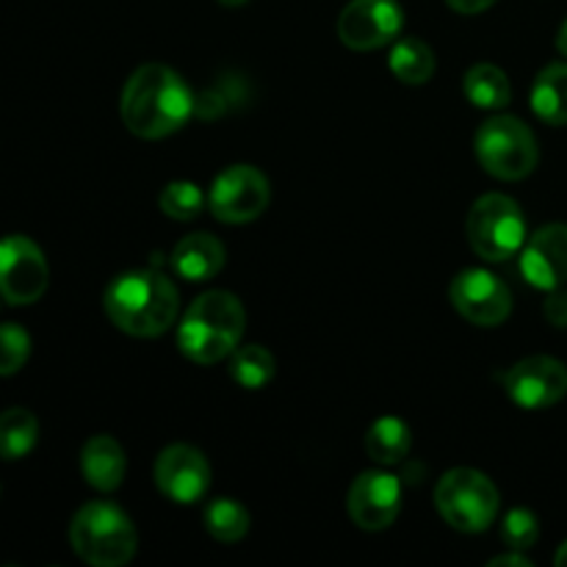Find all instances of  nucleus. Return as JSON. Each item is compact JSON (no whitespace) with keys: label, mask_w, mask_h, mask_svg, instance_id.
<instances>
[{"label":"nucleus","mask_w":567,"mask_h":567,"mask_svg":"<svg viewBox=\"0 0 567 567\" xmlns=\"http://www.w3.org/2000/svg\"><path fill=\"white\" fill-rule=\"evenodd\" d=\"M194 105L192 89L172 66L142 64L122 89L120 114L133 136L164 138L186 125Z\"/></svg>","instance_id":"f257e3e1"},{"label":"nucleus","mask_w":567,"mask_h":567,"mask_svg":"<svg viewBox=\"0 0 567 567\" xmlns=\"http://www.w3.org/2000/svg\"><path fill=\"white\" fill-rule=\"evenodd\" d=\"M105 313L133 338H158L177 321L181 297L175 282L155 269H136L114 277L105 288Z\"/></svg>","instance_id":"f03ea898"},{"label":"nucleus","mask_w":567,"mask_h":567,"mask_svg":"<svg viewBox=\"0 0 567 567\" xmlns=\"http://www.w3.org/2000/svg\"><path fill=\"white\" fill-rule=\"evenodd\" d=\"M244 324L247 313L236 293L205 291L183 313L177 324V347L192 363L214 365L236 352Z\"/></svg>","instance_id":"7ed1b4c3"},{"label":"nucleus","mask_w":567,"mask_h":567,"mask_svg":"<svg viewBox=\"0 0 567 567\" xmlns=\"http://www.w3.org/2000/svg\"><path fill=\"white\" fill-rule=\"evenodd\" d=\"M72 551L94 567H120L136 557L138 535L133 520L111 502H89L70 524Z\"/></svg>","instance_id":"20e7f679"},{"label":"nucleus","mask_w":567,"mask_h":567,"mask_svg":"<svg viewBox=\"0 0 567 567\" xmlns=\"http://www.w3.org/2000/svg\"><path fill=\"white\" fill-rule=\"evenodd\" d=\"M435 507L452 529L476 535L498 518L502 498L487 474L476 468H452L435 485Z\"/></svg>","instance_id":"39448f33"},{"label":"nucleus","mask_w":567,"mask_h":567,"mask_svg":"<svg viewBox=\"0 0 567 567\" xmlns=\"http://www.w3.org/2000/svg\"><path fill=\"white\" fill-rule=\"evenodd\" d=\"M474 150L482 169L496 181H524L540 161V147L532 127L518 116L507 114L493 116L476 131Z\"/></svg>","instance_id":"423d86ee"},{"label":"nucleus","mask_w":567,"mask_h":567,"mask_svg":"<svg viewBox=\"0 0 567 567\" xmlns=\"http://www.w3.org/2000/svg\"><path fill=\"white\" fill-rule=\"evenodd\" d=\"M471 249L491 264L515 258L526 244V219L520 205L507 194H485L465 219Z\"/></svg>","instance_id":"0eeeda50"},{"label":"nucleus","mask_w":567,"mask_h":567,"mask_svg":"<svg viewBox=\"0 0 567 567\" xmlns=\"http://www.w3.org/2000/svg\"><path fill=\"white\" fill-rule=\"evenodd\" d=\"M271 197L269 177L249 164L227 166L210 183L208 208L225 225H247L258 219Z\"/></svg>","instance_id":"6e6552de"},{"label":"nucleus","mask_w":567,"mask_h":567,"mask_svg":"<svg viewBox=\"0 0 567 567\" xmlns=\"http://www.w3.org/2000/svg\"><path fill=\"white\" fill-rule=\"evenodd\" d=\"M44 252L28 236L0 238V297L9 305H33L48 291Z\"/></svg>","instance_id":"1a4fd4ad"},{"label":"nucleus","mask_w":567,"mask_h":567,"mask_svg":"<svg viewBox=\"0 0 567 567\" xmlns=\"http://www.w3.org/2000/svg\"><path fill=\"white\" fill-rule=\"evenodd\" d=\"M454 310L476 327H498L513 313V293L502 277L485 269L460 271L449 288Z\"/></svg>","instance_id":"9d476101"},{"label":"nucleus","mask_w":567,"mask_h":567,"mask_svg":"<svg viewBox=\"0 0 567 567\" xmlns=\"http://www.w3.org/2000/svg\"><path fill=\"white\" fill-rule=\"evenodd\" d=\"M402 25L404 14L396 0H352L338 17V37L347 48L365 53L396 42Z\"/></svg>","instance_id":"9b49d317"},{"label":"nucleus","mask_w":567,"mask_h":567,"mask_svg":"<svg viewBox=\"0 0 567 567\" xmlns=\"http://www.w3.org/2000/svg\"><path fill=\"white\" fill-rule=\"evenodd\" d=\"M504 391L524 410L554 408L567 396V365L548 354H532L504 374Z\"/></svg>","instance_id":"f8f14e48"},{"label":"nucleus","mask_w":567,"mask_h":567,"mask_svg":"<svg viewBox=\"0 0 567 567\" xmlns=\"http://www.w3.org/2000/svg\"><path fill=\"white\" fill-rule=\"evenodd\" d=\"M402 509V482L385 471H365L352 482L347 513L363 532H382L396 524Z\"/></svg>","instance_id":"ddd939ff"},{"label":"nucleus","mask_w":567,"mask_h":567,"mask_svg":"<svg viewBox=\"0 0 567 567\" xmlns=\"http://www.w3.org/2000/svg\"><path fill=\"white\" fill-rule=\"evenodd\" d=\"M153 476L158 491L175 504H197L210 487L208 460L188 443L166 446L155 460Z\"/></svg>","instance_id":"4468645a"},{"label":"nucleus","mask_w":567,"mask_h":567,"mask_svg":"<svg viewBox=\"0 0 567 567\" xmlns=\"http://www.w3.org/2000/svg\"><path fill=\"white\" fill-rule=\"evenodd\" d=\"M520 271L540 291H554L567 280V225L540 227L520 249Z\"/></svg>","instance_id":"2eb2a0df"},{"label":"nucleus","mask_w":567,"mask_h":567,"mask_svg":"<svg viewBox=\"0 0 567 567\" xmlns=\"http://www.w3.org/2000/svg\"><path fill=\"white\" fill-rule=\"evenodd\" d=\"M225 244L210 233H192L177 241L172 252V269L188 282H205L216 277L225 266Z\"/></svg>","instance_id":"dca6fc26"},{"label":"nucleus","mask_w":567,"mask_h":567,"mask_svg":"<svg viewBox=\"0 0 567 567\" xmlns=\"http://www.w3.org/2000/svg\"><path fill=\"white\" fill-rule=\"evenodd\" d=\"M127 460L120 443L111 435L89 437L81 449V474L94 491L114 493L125 480Z\"/></svg>","instance_id":"f3484780"},{"label":"nucleus","mask_w":567,"mask_h":567,"mask_svg":"<svg viewBox=\"0 0 567 567\" xmlns=\"http://www.w3.org/2000/svg\"><path fill=\"white\" fill-rule=\"evenodd\" d=\"M532 111L548 125H567V64H548L532 86Z\"/></svg>","instance_id":"a211bd4d"},{"label":"nucleus","mask_w":567,"mask_h":567,"mask_svg":"<svg viewBox=\"0 0 567 567\" xmlns=\"http://www.w3.org/2000/svg\"><path fill=\"white\" fill-rule=\"evenodd\" d=\"M413 449V435L402 419H377L365 435V452L377 465H399Z\"/></svg>","instance_id":"6ab92c4d"},{"label":"nucleus","mask_w":567,"mask_h":567,"mask_svg":"<svg viewBox=\"0 0 567 567\" xmlns=\"http://www.w3.org/2000/svg\"><path fill=\"white\" fill-rule=\"evenodd\" d=\"M388 66L393 75L408 86H421L435 75V53L424 39L404 37L393 42L391 55H388Z\"/></svg>","instance_id":"aec40b11"},{"label":"nucleus","mask_w":567,"mask_h":567,"mask_svg":"<svg viewBox=\"0 0 567 567\" xmlns=\"http://www.w3.org/2000/svg\"><path fill=\"white\" fill-rule=\"evenodd\" d=\"M463 92L476 109L498 111L509 103L513 89H509L507 72L498 70L496 64H474L463 78Z\"/></svg>","instance_id":"412c9836"},{"label":"nucleus","mask_w":567,"mask_h":567,"mask_svg":"<svg viewBox=\"0 0 567 567\" xmlns=\"http://www.w3.org/2000/svg\"><path fill=\"white\" fill-rule=\"evenodd\" d=\"M39 441V421L31 410L9 408L0 413V457L22 460Z\"/></svg>","instance_id":"4be33fe9"},{"label":"nucleus","mask_w":567,"mask_h":567,"mask_svg":"<svg viewBox=\"0 0 567 567\" xmlns=\"http://www.w3.org/2000/svg\"><path fill=\"white\" fill-rule=\"evenodd\" d=\"M275 371V354L258 343H249V347L236 349L230 354V377L247 391H260L264 385H269Z\"/></svg>","instance_id":"5701e85b"},{"label":"nucleus","mask_w":567,"mask_h":567,"mask_svg":"<svg viewBox=\"0 0 567 567\" xmlns=\"http://www.w3.org/2000/svg\"><path fill=\"white\" fill-rule=\"evenodd\" d=\"M205 529L219 543H238L249 532V513L233 498H216L205 507Z\"/></svg>","instance_id":"b1692460"},{"label":"nucleus","mask_w":567,"mask_h":567,"mask_svg":"<svg viewBox=\"0 0 567 567\" xmlns=\"http://www.w3.org/2000/svg\"><path fill=\"white\" fill-rule=\"evenodd\" d=\"M158 205H161V210L169 216V219L192 221L203 214L205 194H203V188L194 186V183L175 181V183H169V186H164V192H161V197H158Z\"/></svg>","instance_id":"393cba45"},{"label":"nucleus","mask_w":567,"mask_h":567,"mask_svg":"<svg viewBox=\"0 0 567 567\" xmlns=\"http://www.w3.org/2000/svg\"><path fill=\"white\" fill-rule=\"evenodd\" d=\"M31 358V336L20 324H0V377H11Z\"/></svg>","instance_id":"a878e982"},{"label":"nucleus","mask_w":567,"mask_h":567,"mask_svg":"<svg viewBox=\"0 0 567 567\" xmlns=\"http://www.w3.org/2000/svg\"><path fill=\"white\" fill-rule=\"evenodd\" d=\"M502 540L507 543V548H513V551H529V548L540 540L537 515L524 507L509 509L507 518H504L502 524Z\"/></svg>","instance_id":"bb28decb"},{"label":"nucleus","mask_w":567,"mask_h":567,"mask_svg":"<svg viewBox=\"0 0 567 567\" xmlns=\"http://www.w3.org/2000/svg\"><path fill=\"white\" fill-rule=\"evenodd\" d=\"M543 316H546L548 324H554L557 330H567V288H554L551 297L543 305Z\"/></svg>","instance_id":"cd10ccee"},{"label":"nucleus","mask_w":567,"mask_h":567,"mask_svg":"<svg viewBox=\"0 0 567 567\" xmlns=\"http://www.w3.org/2000/svg\"><path fill=\"white\" fill-rule=\"evenodd\" d=\"M449 6H452L454 11H460V14H480V11L491 9L496 0H446Z\"/></svg>","instance_id":"c85d7f7f"},{"label":"nucleus","mask_w":567,"mask_h":567,"mask_svg":"<svg viewBox=\"0 0 567 567\" xmlns=\"http://www.w3.org/2000/svg\"><path fill=\"white\" fill-rule=\"evenodd\" d=\"M502 565H507V567H532V559L524 557L520 551H513V548H509V554H502V557L491 559V567H502Z\"/></svg>","instance_id":"c756f323"},{"label":"nucleus","mask_w":567,"mask_h":567,"mask_svg":"<svg viewBox=\"0 0 567 567\" xmlns=\"http://www.w3.org/2000/svg\"><path fill=\"white\" fill-rule=\"evenodd\" d=\"M557 50L567 59V20L563 22V28H559V33H557Z\"/></svg>","instance_id":"7c9ffc66"},{"label":"nucleus","mask_w":567,"mask_h":567,"mask_svg":"<svg viewBox=\"0 0 567 567\" xmlns=\"http://www.w3.org/2000/svg\"><path fill=\"white\" fill-rule=\"evenodd\" d=\"M554 565H557V567H567V540L563 543V546H559L557 557H554Z\"/></svg>","instance_id":"2f4dec72"},{"label":"nucleus","mask_w":567,"mask_h":567,"mask_svg":"<svg viewBox=\"0 0 567 567\" xmlns=\"http://www.w3.org/2000/svg\"><path fill=\"white\" fill-rule=\"evenodd\" d=\"M221 6H227V9H236V6H244V3H249V0H219Z\"/></svg>","instance_id":"473e14b6"}]
</instances>
